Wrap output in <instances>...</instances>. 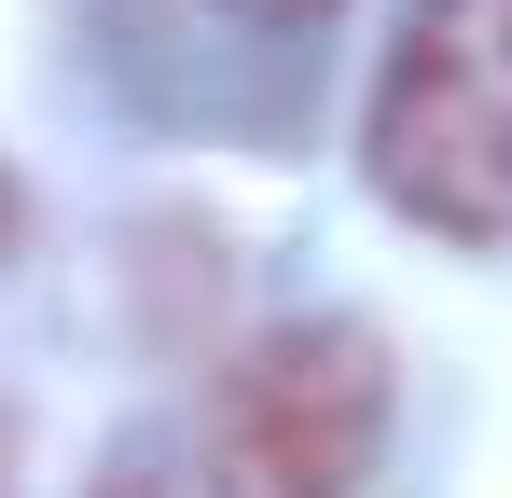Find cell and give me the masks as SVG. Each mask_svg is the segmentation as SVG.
<instances>
[{
  "label": "cell",
  "instance_id": "7a4b0ae2",
  "mask_svg": "<svg viewBox=\"0 0 512 498\" xmlns=\"http://www.w3.org/2000/svg\"><path fill=\"white\" fill-rule=\"evenodd\" d=\"M388 457V346L360 319H291L222 374L208 498H374Z\"/></svg>",
  "mask_w": 512,
  "mask_h": 498
},
{
  "label": "cell",
  "instance_id": "3957f363",
  "mask_svg": "<svg viewBox=\"0 0 512 498\" xmlns=\"http://www.w3.org/2000/svg\"><path fill=\"white\" fill-rule=\"evenodd\" d=\"M263 14H333V0H263Z\"/></svg>",
  "mask_w": 512,
  "mask_h": 498
},
{
  "label": "cell",
  "instance_id": "6da1fadb",
  "mask_svg": "<svg viewBox=\"0 0 512 498\" xmlns=\"http://www.w3.org/2000/svg\"><path fill=\"white\" fill-rule=\"evenodd\" d=\"M374 180L429 236H512V0H416L374 83Z\"/></svg>",
  "mask_w": 512,
  "mask_h": 498
}]
</instances>
